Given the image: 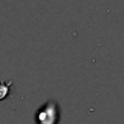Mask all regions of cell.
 <instances>
[{
    "instance_id": "1",
    "label": "cell",
    "mask_w": 124,
    "mask_h": 124,
    "mask_svg": "<svg viewBox=\"0 0 124 124\" xmlns=\"http://www.w3.org/2000/svg\"><path fill=\"white\" fill-rule=\"evenodd\" d=\"M58 120V107L54 102L46 103L37 113L38 124H56Z\"/></svg>"
}]
</instances>
